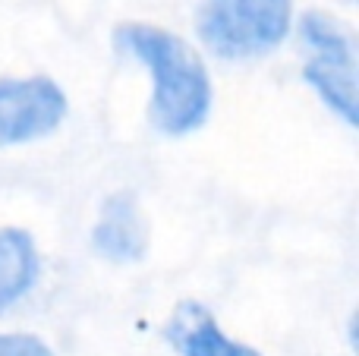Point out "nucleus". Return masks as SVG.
Segmentation results:
<instances>
[{
	"label": "nucleus",
	"instance_id": "obj_7",
	"mask_svg": "<svg viewBox=\"0 0 359 356\" xmlns=\"http://www.w3.org/2000/svg\"><path fill=\"white\" fill-rule=\"evenodd\" d=\"M38 246L19 227L0 231V313L19 303L38 281Z\"/></svg>",
	"mask_w": 359,
	"mask_h": 356
},
{
	"label": "nucleus",
	"instance_id": "obj_3",
	"mask_svg": "<svg viewBox=\"0 0 359 356\" xmlns=\"http://www.w3.org/2000/svg\"><path fill=\"white\" fill-rule=\"evenodd\" d=\"M67 117V95L48 76L0 79V145L50 136Z\"/></svg>",
	"mask_w": 359,
	"mask_h": 356
},
{
	"label": "nucleus",
	"instance_id": "obj_6",
	"mask_svg": "<svg viewBox=\"0 0 359 356\" xmlns=\"http://www.w3.org/2000/svg\"><path fill=\"white\" fill-rule=\"evenodd\" d=\"M306 82L322 95V101L334 114H341L350 126L359 123V101H356V60L353 48L316 54L303 69Z\"/></svg>",
	"mask_w": 359,
	"mask_h": 356
},
{
	"label": "nucleus",
	"instance_id": "obj_4",
	"mask_svg": "<svg viewBox=\"0 0 359 356\" xmlns=\"http://www.w3.org/2000/svg\"><path fill=\"white\" fill-rule=\"evenodd\" d=\"M95 249L111 262H139L149 249V227L133 193H114L101 205L92 233Z\"/></svg>",
	"mask_w": 359,
	"mask_h": 356
},
{
	"label": "nucleus",
	"instance_id": "obj_5",
	"mask_svg": "<svg viewBox=\"0 0 359 356\" xmlns=\"http://www.w3.org/2000/svg\"><path fill=\"white\" fill-rule=\"evenodd\" d=\"M168 338L183 356H259L252 347L230 341L208 309L183 303L168 325Z\"/></svg>",
	"mask_w": 359,
	"mask_h": 356
},
{
	"label": "nucleus",
	"instance_id": "obj_8",
	"mask_svg": "<svg viewBox=\"0 0 359 356\" xmlns=\"http://www.w3.org/2000/svg\"><path fill=\"white\" fill-rule=\"evenodd\" d=\"M0 356H54L44 341L32 334H0Z\"/></svg>",
	"mask_w": 359,
	"mask_h": 356
},
{
	"label": "nucleus",
	"instance_id": "obj_1",
	"mask_svg": "<svg viewBox=\"0 0 359 356\" xmlns=\"http://www.w3.org/2000/svg\"><path fill=\"white\" fill-rule=\"evenodd\" d=\"M117 48L145 63L151 73V123L168 136L198 130L211 114V79L196 50L174 32L149 22L117 29Z\"/></svg>",
	"mask_w": 359,
	"mask_h": 356
},
{
	"label": "nucleus",
	"instance_id": "obj_2",
	"mask_svg": "<svg viewBox=\"0 0 359 356\" xmlns=\"http://www.w3.org/2000/svg\"><path fill=\"white\" fill-rule=\"evenodd\" d=\"M290 0H202L198 38L217 57L243 60L274 50L290 32Z\"/></svg>",
	"mask_w": 359,
	"mask_h": 356
}]
</instances>
